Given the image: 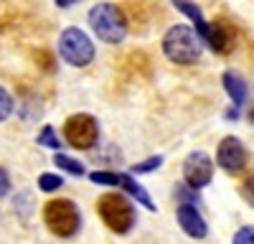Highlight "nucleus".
Wrapping results in <instances>:
<instances>
[{"label": "nucleus", "instance_id": "1", "mask_svg": "<svg viewBox=\"0 0 254 244\" xmlns=\"http://www.w3.org/2000/svg\"><path fill=\"white\" fill-rule=\"evenodd\" d=\"M163 54L173 61V64H181V66H190L201 59V38L198 33L186 26V23H178V26H171L168 33L163 36Z\"/></svg>", "mask_w": 254, "mask_h": 244}, {"label": "nucleus", "instance_id": "2", "mask_svg": "<svg viewBox=\"0 0 254 244\" xmlns=\"http://www.w3.org/2000/svg\"><path fill=\"white\" fill-rule=\"evenodd\" d=\"M89 26L104 44H122L127 36V18L115 3H99L89 10Z\"/></svg>", "mask_w": 254, "mask_h": 244}, {"label": "nucleus", "instance_id": "3", "mask_svg": "<svg viewBox=\"0 0 254 244\" xmlns=\"http://www.w3.org/2000/svg\"><path fill=\"white\" fill-rule=\"evenodd\" d=\"M97 211L115 234H127L135 227V209L122 193H104L97 201Z\"/></svg>", "mask_w": 254, "mask_h": 244}, {"label": "nucleus", "instance_id": "4", "mask_svg": "<svg viewBox=\"0 0 254 244\" xmlns=\"http://www.w3.org/2000/svg\"><path fill=\"white\" fill-rule=\"evenodd\" d=\"M44 221L56 237H74L79 232L81 214L76 203L69 198H54L44 206Z\"/></svg>", "mask_w": 254, "mask_h": 244}, {"label": "nucleus", "instance_id": "5", "mask_svg": "<svg viewBox=\"0 0 254 244\" xmlns=\"http://www.w3.org/2000/svg\"><path fill=\"white\" fill-rule=\"evenodd\" d=\"M59 54L66 64L81 69L94 61V44L81 28H66L59 36Z\"/></svg>", "mask_w": 254, "mask_h": 244}, {"label": "nucleus", "instance_id": "6", "mask_svg": "<svg viewBox=\"0 0 254 244\" xmlns=\"http://www.w3.org/2000/svg\"><path fill=\"white\" fill-rule=\"evenodd\" d=\"M64 137L76 150H92L99 142V125L92 115H71L64 122Z\"/></svg>", "mask_w": 254, "mask_h": 244}, {"label": "nucleus", "instance_id": "7", "mask_svg": "<svg viewBox=\"0 0 254 244\" xmlns=\"http://www.w3.org/2000/svg\"><path fill=\"white\" fill-rule=\"evenodd\" d=\"M89 178H92V183H99V186H120V188H125L130 196H135L137 203H142L147 211H155V203L150 201L147 191L140 186V183H137L132 176H127V173H115V171H94Z\"/></svg>", "mask_w": 254, "mask_h": 244}, {"label": "nucleus", "instance_id": "8", "mask_svg": "<svg viewBox=\"0 0 254 244\" xmlns=\"http://www.w3.org/2000/svg\"><path fill=\"white\" fill-rule=\"evenodd\" d=\"M183 178H186V186L188 188H203L211 183L214 178V163L203 150L190 153L183 160Z\"/></svg>", "mask_w": 254, "mask_h": 244}, {"label": "nucleus", "instance_id": "9", "mask_svg": "<svg viewBox=\"0 0 254 244\" xmlns=\"http://www.w3.org/2000/svg\"><path fill=\"white\" fill-rule=\"evenodd\" d=\"M216 160L219 166L226 171V173H242L247 168V148L244 142L234 135H226L219 148H216Z\"/></svg>", "mask_w": 254, "mask_h": 244}, {"label": "nucleus", "instance_id": "10", "mask_svg": "<svg viewBox=\"0 0 254 244\" xmlns=\"http://www.w3.org/2000/svg\"><path fill=\"white\" fill-rule=\"evenodd\" d=\"M206 44L214 49L216 54H229L231 49L237 46V28L224 18H216L208 23V36H206Z\"/></svg>", "mask_w": 254, "mask_h": 244}, {"label": "nucleus", "instance_id": "11", "mask_svg": "<svg viewBox=\"0 0 254 244\" xmlns=\"http://www.w3.org/2000/svg\"><path fill=\"white\" fill-rule=\"evenodd\" d=\"M178 224H181V229L188 234V237H193V239H203L208 234V227H206V219L198 214V209L193 206V203H181L178 211Z\"/></svg>", "mask_w": 254, "mask_h": 244}, {"label": "nucleus", "instance_id": "12", "mask_svg": "<svg viewBox=\"0 0 254 244\" xmlns=\"http://www.w3.org/2000/svg\"><path fill=\"white\" fill-rule=\"evenodd\" d=\"M224 89L234 102V107H242L247 102V84L237 71H224Z\"/></svg>", "mask_w": 254, "mask_h": 244}, {"label": "nucleus", "instance_id": "13", "mask_svg": "<svg viewBox=\"0 0 254 244\" xmlns=\"http://www.w3.org/2000/svg\"><path fill=\"white\" fill-rule=\"evenodd\" d=\"M181 13H186L190 20L196 23V33H198V38L201 41H206V36H208V23L203 20V13H201V8L198 5H193V3H186V0H181V3H173Z\"/></svg>", "mask_w": 254, "mask_h": 244}, {"label": "nucleus", "instance_id": "14", "mask_svg": "<svg viewBox=\"0 0 254 244\" xmlns=\"http://www.w3.org/2000/svg\"><path fill=\"white\" fill-rule=\"evenodd\" d=\"M54 163H56V168H64V171L71 173V176H84V163H79L76 158H71L66 153H56L54 155Z\"/></svg>", "mask_w": 254, "mask_h": 244}, {"label": "nucleus", "instance_id": "15", "mask_svg": "<svg viewBox=\"0 0 254 244\" xmlns=\"http://www.w3.org/2000/svg\"><path fill=\"white\" fill-rule=\"evenodd\" d=\"M64 186V178L56 176V173H41L38 176V188L41 191H46V193H54Z\"/></svg>", "mask_w": 254, "mask_h": 244}, {"label": "nucleus", "instance_id": "16", "mask_svg": "<svg viewBox=\"0 0 254 244\" xmlns=\"http://www.w3.org/2000/svg\"><path fill=\"white\" fill-rule=\"evenodd\" d=\"M36 142H38V145H44V148H51V150H59V148H61V140H59L56 130H54V127H49V125L38 132Z\"/></svg>", "mask_w": 254, "mask_h": 244}, {"label": "nucleus", "instance_id": "17", "mask_svg": "<svg viewBox=\"0 0 254 244\" xmlns=\"http://www.w3.org/2000/svg\"><path fill=\"white\" fill-rule=\"evenodd\" d=\"M160 166H163V155H150L147 160L135 163L130 171H132L135 176H140V173H150V171H155V168H160Z\"/></svg>", "mask_w": 254, "mask_h": 244}, {"label": "nucleus", "instance_id": "18", "mask_svg": "<svg viewBox=\"0 0 254 244\" xmlns=\"http://www.w3.org/2000/svg\"><path fill=\"white\" fill-rule=\"evenodd\" d=\"M33 61H36V66H41L44 71H54L56 69V61H54L51 51H46V49H36L33 51Z\"/></svg>", "mask_w": 254, "mask_h": 244}, {"label": "nucleus", "instance_id": "19", "mask_svg": "<svg viewBox=\"0 0 254 244\" xmlns=\"http://www.w3.org/2000/svg\"><path fill=\"white\" fill-rule=\"evenodd\" d=\"M13 97L3 89V87H0V122H3V120H8L10 115H13Z\"/></svg>", "mask_w": 254, "mask_h": 244}, {"label": "nucleus", "instance_id": "20", "mask_svg": "<svg viewBox=\"0 0 254 244\" xmlns=\"http://www.w3.org/2000/svg\"><path fill=\"white\" fill-rule=\"evenodd\" d=\"M231 244H254V227H242V229L234 234Z\"/></svg>", "mask_w": 254, "mask_h": 244}, {"label": "nucleus", "instance_id": "21", "mask_svg": "<svg viewBox=\"0 0 254 244\" xmlns=\"http://www.w3.org/2000/svg\"><path fill=\"white\" fill-rule=\"evenodd\" d=\"M242 196H244V201L249 203V206H254V176L252 178H247L244 183H242Z\"/></svg>", "mask_w": 254, "mask_h": 244}, {"label": "nucleus", "instance_id": "22", "mask_svg": "<svg viewBox=\"0 0 254 244\" xmlns=\"http://www.w3.org/2000/svg\"><path fill=\"white\" fill-rule=\"evenodd\" d=\"M8 191H10V176L5 168H0V198L8 196Z\"/></svg>", "mask_w": 254, "mask_h": 244}, {"label": "nucleus", "instance_id": "23", "mask_svg": "<svg viewBox=\"0 0 254 244\" xmlns=\"http://www.w3.org/2000/svg\"><path fill=\"white\" fill-rule=\"evenodd\" d=\"M176 193H178L181 198H186V201H196V198H198L193 191H188V186H176Z\"/></svg>", "mask_w": 254, "mask_h": 244}, {"label": "nucleus", "instance_id": "24", "mask_svg": "<svg viewBox=\"0 0 254 244\" xmlns=\"http://www.w3.org/2000/svg\"><path fill=\"white\" fill-rule=\"evenodd\" d=\"M249 120H252V122H254V110H252V115H249Z\"/></svg>", "mask_w": 254, "mask_h": 244}]
</instances>
